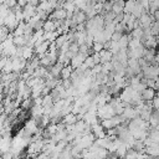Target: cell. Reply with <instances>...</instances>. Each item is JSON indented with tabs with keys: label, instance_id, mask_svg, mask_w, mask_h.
Listing matches in <instances>:
<instances>
[{
	"label": "cell",
	"instance_id": "cell-3",
	"mask_svg": "<svg viewBox=\"0 0 159 159\" xmlns=\"http://www.w3.org/2000/svg\"><path fill=\"white\" fill-rule=\"evenodd\" d=\"M124 7H125V2H124V1H117V2H113L112 11H113L116 15H119V14L124 12Z\"/></svg>",
	"mask_w": 159,
	"mask_h": 159
},
{
	"label": "cell",
	"instance_id": "cell-5",
	"mask_svg": "<svg viewBox=\"0 0 159 159\" xmlns=\"http://www.w3.org/2000/svg\"><path fill=\"white\" fill-rule=\"evenodd\" d=\"M57 29H56V24H55V21L53 20H46L45 21V24H43V31L45 32H53V31H56Z\"/></svg>",
	"mask_w": 159,
	"mask_h": 159
},
{
	"label": "cell",
	"instance_id": "cell-6",
	"mask_svg": "<svg viewBox=\"0 0 159 159\" xmlns=\"http://www.w3.org/2000/svg\"><path fill=\"white\" fill-rule=\"evenodd\" d=\"M92 50H93L94 53H101L104 50V45L103 43H99V42H94L93 46H92Z\"/></svg>",
	"mask_w": 159,
	"mask_h": 159
},
{
	"label": "cell",
	"instance_id": "cell-2",
	"mask_svg": "<svg viewBox=\"0 0 159 159\" xmlns=\"http://www.w3.org/2000/svg\"><path fill=\"white\" fill-rule=\"evenodd\" d=\"M99 57H101V63L104 65V63H107V62H112L113 53H112L109 50H103V51L99 53Z\"/></svg>",
	"mask_w": 159,
	"mask_h": 159
},
{
	"label": "cell",
	"instance_id": "cell-1",
	"mask_svg": "<svg viewBox=\"0 0 159 159\" xmlns=\"http://www.w3.org/2000/svg\"><path fill=\"white\" fill-rule=\"evenodd\" d=\"M140 97H142V99L144 101V102H153V99L157 97V91L154 89V88H145L143 92H142V94H140Z\"/></svg>",
	"mask_w": 159,
	"mask_h": 159
},
{
	"label": "cell",
	"instance_id": "cell-4",
	"mask_svg": "<svg viewBox=\"0 0 159 159\" xmlns=\"http://www.w3.org/2000/svg\"><path fill=\"white\" fill-rule=\"evenodd\" d=\"M73 71H75V70L72 68L71 65H70V66H65L63 70H62V72H61V80H62V81H65V80H70V78H71V75H72Z\"/></svg>",
	"mask_w": 159,
	"mask_h": 159
},
{
	"label": "cell",
	"instance_id": "cell-7",
	"mask_svg": "<svg viewBox=\"0 0 159 159\" xmlns=\"http://www.w3.org/2000/svg\"><path fill=\"white\" fill-rule=\"evenodd\" d=\"M135 1H128L125 2V7H124V14H132L133 9H134Z\"/></svg>",
	"mask_w": 159,
	"mask_h": 159
},
{
	"label": "cell",
	"instance_id": "cell-8",
	"mask_svg": "<svg viewBox=\"0 0 159 159\" xmlns=\"http://www.w3.org/2000/svg\"><path fill=\"white\" fill-rule=\"evenodd\" d=\"M154 89H155L157 92H159V77L155 80V86H154Z\"/></svg>",
	"mask_w": 159,
	"mask_h": 159
}]
</instances>
